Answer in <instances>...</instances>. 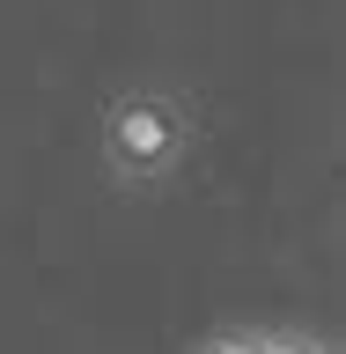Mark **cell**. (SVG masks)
Masks as SVG:
<instances>
[{
  "mask_svg": "<svg viewBox=\"0 0 346 354\" xmlns=\"http://www.w3.org/2000/svg\"><path fill=\"white\" fill-rule=\"evenodd\" d=\"M206 354H331V347H317V339H287V332H229V339H214Z\"/></svg>",
  "mask_w": 346,
  "mask_h": 354,
  "instance_id": "obj_2",
  "label": "cell"
},
{
  "mask_svg": "<svg viewBox=\"0 0 346 354\" xmlns=\"http://www.w3.org/2000/svg\"><path fill=\"white\" fill-rule=\"evenodd\" d=\"M184 148H192V118H184V104L155 96V88H133L104 111V155L118 177H140V185L170 177L184 162Z\"/></svg>",
  "mask_w": 346,
  "mask_h": 354,
  "instance_id": "obj_1",
  "label": "cell"
}]
</instances>
